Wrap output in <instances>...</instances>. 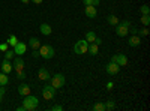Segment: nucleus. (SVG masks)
I'll return each mask as SVG.
<instances>
[{
	"mask_svg": "<svg viewBox=\"0 0 150 111\" xmlns=\"http://www.w3.org/2000/svg\"><path fill=\"white\" fill-rule=\"evenodd\" d=\"M56 92H57V89L53 87L51 84H45L44 89H42V96L45 98V101H50L56 96Z\"/></svg>",
	"mask_w": 150,
	"mask_h": 111,
	"instance_id": "39448f33",
	"label": "nucleus"
},
{
	"mask_svg": "<svg viewBox=\"0 0 150 111\" xmlns=\"http://www.w3.org/2000/svg\"><path fill=\"white\" fill-rule=\"evenodd\" d=\"M17 78H18V80H24V78H26V72H24V71L17 72Z\"/></svg>",
	"mask_w": 150,
	"mask_h": 111,
	"instance_id": "c85d7f7f",
	"label": "nucleus"
},
{
	"mask_svg": "<svg viewBox=\"0 0 150 111\" xmlns=\"http://www.w3.org/2000/svg\"><path fill=\"white\" fill-rule=\"evenodd\" d=\"M111 60L112 62H116V63L122 68V66H128V57L125 56L123 53H119V54H114L111 57Z\"/></svg>",
	"mask_w": 150,
	"mask_h": 111,
	"instance_id": "0eeeda50",
	"label": "nucleus"
},
{
	"mask_svg": "<svg viewBox=\"0 0 150 111\" xmlns=\"http://www.w3.org/2000/svg\"><path fill=\"white\" fill-rule=\"evenodd\" d=\"M27 47H30L32 50H39V47H41V41L38 39V38H30V39H29Z\"/></svg>",
	"mask_w": 150,
	"mask_h": 111,
	"instance_id": "f3484780",
	"label": "nucleus"
},
{
	"mask_svg": "<svg viewBox=\"0 0 150 111\" xmlns=\"http://www.w3.org/2000/svg\"><path fill=\"white\" fill-rule=\"evenodd\" d=\"M116 27H117V29H116V35H117V36H120V38H125V36H126V35L129 33V29H128V27H125V26H122L120 23L117 24Z\"/></svg>",
	"mask_w": 150,
	"mask_h": 111,
	"instance_id": "ddd939ff",
	"label": "nucleus"
},
{
	"mask_svg": "<svg viewBox=\"0 0 150 111\" xmlns=\"http://www.w3.org/2000/svg\"><path fill=\"white\" fill-rule=\"evenodd\" d=\"M95 39H96V33L95 32H87L86 33V41L89 42V44L95 42Z\"/></svg>",
	"mask_w": 150,
	"mask_h": 111,
	"instance_id": "4be33fe9",
	"label": "nucleus"
},
{
	"mask_svg": "<svg viewBox=\"0 0 150 111\" xmlns=\"http://www.w3.org/2000/svg\"><path fill=\"white\" fill-rule=\"evenodd\" d=\"M38 78L42 80V81H48L50 78H51V75H50L48 69H45V68H39V71H38Z\"/></svg>",
	"mask_w": 150,
	"mask_h": 111,
	"instance_id": "f8f14e48",
	"label": "nucleus"
},
{
	"mask_svg": "<svg viewBox=\"0 0 150 111\" xmlns=\"http://www.w3.org/2000/svg\"><path fill=\"white\" fill-rule=\"evenodd\" d=\"M18 95L20 96H27V95H30V87H29V86L27 84H20L18 86Z\"/></svg>",
	"mask_w": 150,
	"mask_h": 111,
	"instance_id": "2eb2a0df",
	"label": "nucleus"
},
{
	"mask_svg": "<svg viewBox=\"0 0 150 111\" xmlns=\"http://www.w3.org/2000/svg\"><path fill=\"white\" fill-rule=\"evenodd\" d=\"M6 44L9 45V47H12V48H14L17 44H18V39H17V36L15 35H11L9 36V38H8V41H6Z\"/></svg>",
	"mask_w": 150,
	"mask_h": 111,
	"instance_id": "aec40b11",
	"label": "nucleus"
},
{
	"mask_svg": "<svg viewBox=\"0 0 150 111\" xmlns=\"http://www.w3.org/2000/svg\"><path fill=\"white\" fill-rule=\"evenodd\" d=\"M6 90H5V86H0V102L3 101V96H5Z\"/></svg>",
	"mask_w": 150,
	"mask_h": 111,
	"instance_id": "cd10ccee",
	"label": "nucleus"
},
{
	"mask_svg": "<svg viewBox=\"0 0 150 111\" xmlns=\"http://www.w3.org/2000/svg\"><path fill=\"white\" fill-rule=\"evenodd\" d=\"M26 51H27V44H23V42L18 41V44L14 47V53H15V56H23Z\"/></svg>",
	"mask_w": 150,
	"mask_h": 111,
	"instance_id": "6e6552de",
	"label": "nucleus"
},
{
	"mask_svg": "<svg viewBox=\"0 0 150 111\" xmlns=\"http://www.w3.org/2000/svg\"><path fill=\"white\" fill-rule=\"evenodd\" d=\"M149 35V29H143L141 32H138V36H147Z\"/></svg>",
	"mask_w": 150,
	"mask_h": 111,
	"instance_id": "2f4dec72",
	"label": "nucleus"
},
{
	"mask_svg": "<svg viewBox=\"0 0 150 111\" xmlns=\"http://www.w3.org/2000/svg\"><path fill=\"white\" fill-rule=\"evenodd\" d=\"M128 44H129V47H138V45H141V36L132 35L129 38V41H128Z\"/></svg>",
	"mask_w": 150,
	"mask_h": 111,
	"instance_id": "4468645a",
	"label": "nucleus"
},
{
	"mask_svg": "<svg viewBox=\"0 0 150 111\" xmlns=\"http://www.w3.org/2000/svg\"><path fill=\"white\" fill-rule=\"evenodd\" d=\"M84 14H86V17H89V18H96V15H98V9H96V6L89 5V6H86Z\"/></svg>",
	"mask_w": 150,
	"mask_h": 111,
	"instance_id": "1a4fd4ad",
	"label": "nucleus"
},
{
	"mask_svg": "<svg viewBox=\"0 0 150 111\" xmlns=\"http://www.w3.org/2000/svg\"><path fill=\"white\" fill-rule=\"evenodd\" d=\"M14 57H15V53H14V50H9V48H8V50L5 51V59H8V60H12Z\"/></svg>",
	"mask_w": 150,
	"mask_h": 111,
	"instance_id": "393cba45",
	"label": "nucleus"
},
{
	"mask_svg": "<svg viewBox=\"0 0 150 111\" xmlns=\"http://www.w3.org/2000/svg\"><path fill=\"white\" fill-rule=\"evenodd\" d=\"M0 68H2V72L8 74V75L12 72V69H14V66H12V63H11V60H8V59H5V60L2 62V65H0Z\"/></svg>",
	"mask_w": 150,
	"mask_h": 111,
	"instance_id": "9d476101",
	"label": "nucleus"
},
{
	"mask_svg": "<svg viewBox=\"0 0 150 111\" xmlns=\"http://www.w3.org/2000/svg\"><path fill=\"white\" fill-rule=\"evenodd\" d=\"M83 5H86V6L93 5V0H83Z\"/></svg>",
	"mask_w": 150,
	"mask_h": 111,
	"instance_id": "72a5a7b5",
	"label": "nucleus"
},
{
	"mask_svg": "<svg viewBox=\"0 0 150 111\" xmlns=\"http://www.w3.org/2000/svg\"><path fill=\"white\" fill-rule=\"evenodd\" d=\"M21 2H23L24 5H27V3H30V0H21Z\"/></svg>",
	"mask_w": 150,
	"mask_h": 111,
	"instance_id": "a19ab883",
	"label": "nucleus"
},
{
	"mask_svg": "<svg viewBox=\"0 0 150 111\" xmlns=\"http://www.w3.org/2000/svg\"><path fill=\"white\" fill-rule=\"evenodd\" d=\"M17 110H18V111H26V110H24V107H23V105H20V107H18Z\"/></svg>",
	"mask_w": 150,
	"mask_h": 111,
	"instance_id": "4c0bfd02",
	"label": "nucleus"
},
{
	"mask_svg": "<svg viewBox=\"0 0 150 111\" xmlns=\"http://www.w3.org/2000/svg\"><path fill=\"white\" fill-rule=\"evenodd\" d=\"M38 105H39V99H38L36 96H32V95H27L24 96L23 99V107L26 111H33L38 108Z\"/></svg>",
	"mask_w": 150,
	"mask_h": 111,
	"instance_id": "f257e3e1",
	"label": "nucleus"
},
{
	"mask_svg": "<svg viewBox=\"0 0 150 111\" xmlns=\"http://www.w3.org/2000/svg\"><path fill=\"white\" fill-rule=\"evenodd\" d=\"M107 21H108V24H111V26H117V24L120 23V20H119L116 15H112V14H110V15L107 17Z\"/></svg>",
	"mask_w": 150,
	"mask_h": 111,
	"instance_id": "6ab92c4d",
	"label": "nucleus"
},
{
	"mask_svg": "<svg viewBox=\"0 0 150 111\" xmlns=\"http://www.w3.org/2000/svg\"><path fill=\"white\" fill-rule=\"evenodd\" d=\"M51 110L53 111H62V110H63V107H62V105H54V107H51Z\"/></svg>",
	"mask_w": 150,
	"mask_h": 111,
	"instance_id": "473e14b6",
	"label": "nucleus"
},
{
	"mask_svg": "<svg viewBox=\"0 0 150 111\" xmlns=\"http://www.w3.org/2000/svg\"><path fill=\"white\" fill-rule=\"evenodd\" d=\"M99 5V0H93V6H98Z\"/></svg>",
	"mask_w": 150,
	"mask_h": 111,
	"instance_id": "ea45409f",
	"label": "nucleus"
},
{
	"mask_svg": "<svg viewBox=\"0 0 150 111\" xmlns=\"http://www.w3.org/2000/svg\"><path fill=\"white\" fill-rule=\"evenodd\" d=\"M116 108V102L112 101V99H110V101H107L105 102V110H108V111H112Z\"/></svg>",
	"mask_w": 150,
	"mask_h": 111,
	"instance_id": "5701e85b",
	"label": "nucleus"
},
{
	"mask_svg": "<svg viewBox=\"0 0 150 111\" xmlns=\"http://www.w3.org/2000/svg\"><path fill=\"white\" fill-rule=\"evenodd\" d=\"M56 54V50L51 47V45H41L39 47V56L44 57V59H53Z\"/></svg>",
	"mask_w": 150,
	"mask_h": 111,
	"instance_id": "7ed1b4c3",
	"label": "nucleus"
},
{
	"mask_svg": "<svg viewBox=\"0 0 150 111\" xmlns=\"http://www.w3.org/2000/svg\"><path fill=\"white\" fill-rule=\"evenodd\" d=\"M93 111H105V104L104 102H96L93 105Z\"/></svg>",
	"mask_w": 150,
	"mask_h": 111,
	"instance_id": "b1692460",
	"label": "nucleus"
},
{
	"mask_svg": "<svg viewBox=\"0 0 150 111\" xmlns=\"http://www.w3.org/2000/svg\"><path fill=\"white\" fill-rule=\"evenodd\" d=\"M98 51H99V45H96L95 42L89 44V50H87V53L92 54V56H96V54H98Z\"/></svg>",
	"mask_w": 150,
	"mask_h": 111,
	"instance_id": "a211bd4d",
	"label": "nucleus"
},
{
	"mask_svg": "<svg viewBox=\"0 0 150 111\" xmlns=\"http://www.w3.org/2000/svg\"><path fill=\"white\" fill-rule=\"evenodd\" d=\"M141 24L147 27L149 24H150V17H149V15H143V17H141Z\"/></svg>",
	"mask_w": 150,
	"mask_h": 111,
	"instance_id": "bb28decb",
	"label": "nucleus"
},
{
	"mask_svg": "<svg viewBox=\"0 0 150 111\" xmlns=\"http://www.w3.org/2000/svg\"><path fill=\"white\" fill-rule=\"evenodd\" d=\"M39 32H41L44 36H48V35H51L53 29H51V26H50V24L42 23V24H41V27H39Z\"/></svg>",
	"mask_w": 150,
	"mask_h": 111,
	"instance_id": "dca6fc26",
	"label": "nucleus"
},
{
	"mask_svg": "<svg viewBox=\"0 0 150 111\" xmlns=\"http://www.w3.org/2000/svg\"><path fill=\"white\" fill-rule=\"evenodd\" d=\"M95 44H96V45H101V44H102V39H101V38H98V36H96V39H95Z\"/></svg>",
	"mask_w": 150,
	"mask_h": 111,
	"instance_id": "c9c22d12",
	"label": "nucleus"
},
{
	"mask_svg": "<svg viewBox=\"0 0 150 111\" xmlns=\"http://www.w3.org/2000/svg\"><path fill=\"white\" fill-rule=\"evenodd\" d=\"M65 83H66V80H65V75H63V74H56L54 77L50 78V84H51L53 87H56V89L63 87Z\"/></svg>",
	"mask_w": 150,
	"mask_h": 111,
	"instance_id": "20e7f679",
	"label": "nucleus"
},
{
	"mask_svg": "<svg viewBox=\"0 0 150 111\" xmlns=\"http://www.w3.org/2000/svg\"><path fill=\"white\" fill-rule=\"evenodd\" d=\"M8 48H9V45H8L6 42H3V44H0V51H3V53H5V51L8 50Z\"/></svg>",
	"mask_w": 150,
	"mask_h": 111,
	"instance_id": "c756f323",
	"label": "nucleus"
},
{
	"mask_svg": "<svg viewBox=\"0 0 150 111\" xmlns=\"http://www.w3.org/2000/svg\"><path fill=\"white\" fill-rule=\"evenodd\" d=\"M112 86H114L112 83H108V84H107V87H108V89H112Z\"/></svg>",
	"mask_w": 150,
	"mask_h": 111,
	"instance_id": "58836bf2",
	"label": "nucleus"
},
{
	"mask_svg": "<svg viewBox=\"0 0 150 111\" xmlns=\"http://www.w3.org/2000/svg\"><path fill=\"white\" fill-rule=\"evenodd\" d=\"M140 12H141V15H149V14H150V8H149V5H141Z\"/></svg>",
	"mask_w": 150,
	"mask_h": 111,
	"instance_id": "a878e982",
	"label": "nucleus"
},
{
	"mask_svg": "<svg viewBox=\"0 0 150 111\" xmlns=\"http://www.w3.org/2000/svg\"><path fill=\"white\" fill-rule=\"evenodd\" d=\"M9 83V77H8V74L2 72L0 71V86H6Z\"/></svg>",
	"mask_w": 150,
	"mask_h": 111,
	"instance_id": "412c9836",
	"label": "nucleus"
},
{
	"mask_svg": "<svg viewBox=\"0 0 150 111\" xmlns=\"http://www.w3.org/2000/svg\"><path fill=\"white\" fill-rule=\"evenodd\" d=\"M87 50H89V42H87L86 39H80L74 44V53L78 54V56H83L87 53Z\"/></svg>",
	"mask_w": 150,
	"mask_h": 111,
	"instance_id": "f03ea898",
	"label": "nucleus"
},
{
	"mask_svg": "<svg viewBox=\"0 0 150 111\" xmlns=\"http://www.w3.org/2000/svg\"><path fill=\"white\" fill-rule=\"evenodd\" d=\"M105 72L108 74V75H117V74L120 72V66L116 63V62H110V63H107L105 66Z\"/></svg>",
	"mask_w": 150,
	"mask_h": 111,
	"instance_id": "423d86ee",
	"label": "nucleus"
},
{
	"mask_svg": "<svg viewBox=\"0 0 150 111\" xmlns=\"http://www.w3.org/2000/svg\"><path fill=\"white\" fill-rule=\"evenodd\" d=\"M120 24H122V26H125V27H128V29L131 27V23H129V20H123Z\"/></svg>",
	"mask_w": 150,
	"mask_h": 111,
	"instance_id": "7c9ffc66",
	"label": "nucleus"
},
{
	"mask_svg": "<svg viewBox=\"0 0 150 111\" xmlns=\"http://www.w3.org/2000/svg\"><path fill=\"white\" fill-rule=\"evenodd\" d=\"M129 30H131V33H132V35H138V29H135V27H131Z\"/></svg>",
	"mask_w": 150,
	"mask_h": 111,
	"instance_id": "f704fd0d",
	"label": "nucleus"
},
{
	"mask_svg": "<svg viewBox=\"0 0 150 111\" xmlns=\"http://www.w3.org/2000/svg\"><path fill=\"white\" fill-rule=\"evenodd\" d=\"M14 69L17 71V72H20V71H24V60H23V57L21 56H18V57H15L14 59Z\"/></svg>",
	"mask_w": 150,
	"mask_h": 111,
	"instance_id": "9b49d317",
	"label": "nucleus"
},
{
	"mask_svg": "<svg viewBox=\"0 0 150 111\" xmlns=\"http://www.w3.org/2000/svg\"><path fill=\"white\" fill-rule=\"evenodd\" d=\"M30 2H33L35 5H41V3H42V0H30Z\"/></svg>",
	"mask_w": 150,
	"mask_h": 111,
	"instance_id": "e433bc0d",
	"label": "nucleus"
}]
</instances>
